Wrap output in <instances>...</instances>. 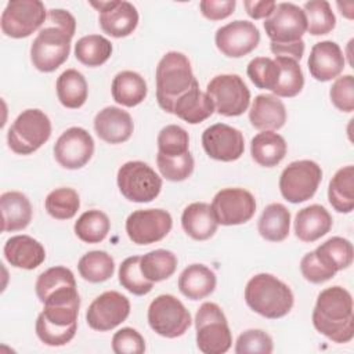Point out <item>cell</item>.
<instances>
[{
    "label": "cell",
    "mask_w": 354,
    "mask_h": 354,
    "mask_svg": "<svg viewBox=\"0 0 354 354\" xmlns=\"http://www.w3.org/2000/svg\"><path fill=\"white\" fill-rule=\"evenodd\" d=\"M97 136L108 144H122L127 141L134 130L130 113L118 106H105L94 118Z\"/></svg>",
    "instance_id": "cell-21"
},
{
    "label": "cell",
    "mask_w": 354,
    "mask_h": 354,
    "mask_svg": "<svg viewBox=\"0 0 354 354\" xmlns=\"http://www.w3.org/2000/svg\"><path fill=\"white\" fill-rule=\"evenodd\" d=\"M181 225L185 234L192 239L206 241L214 235L218 223L216 221L209 203L194 202L183 210Z\"/></svg>",
    "instance_id": "cell-26"
},
{
    "label": "cell",
    "mask_w": 354,
    "mask_h": 354,
    "mask_svg": "<svg viewBox=\"0 0 354 354\" xmlns=\"http://www.w3.org/2000/svg\"><path fill=\"white\" fill-rule=\"evenodd\" d=\"M72 37L62 28L44 24L30 46L33 66L44 73L58 69L69 57Z\"/></svg>",
    "instance_id": "cell-6"
},
{
    "label": "cell",
    "mask_w": 354,
    "mask_h": 354,
    "mask_svg": "<svg viewBox=\"0 0 354 354\" xmlns=\"http://www.w3.org/2000/svg\"><path fill=\"white\" fill-rule=\"evenodd\" d=\"M212 212L221 225L248 223L256 213V199L243 188H223L212 201Z\"/></svg>",
    "instance_id": "cell-12"
},
{
    "label": "cell",
    "mask_w": 354,
    "mask_h": 354,
    "mask_svg": "<svg viewBox=\"0 0 354 354\" xmlns=\"http://www.w3.org/2000/svg\"><path fill=\"white\" fill-rule=\"evenodd\" d=\"M6 260L15 268L35 270L46 259L44 246L29 235H14L4 243Z\"/></svg>",
    "instance_id": "cell-22"
},
{
    "label": "cell",
    "mask_w": 354,
    "mask_h": 354,
    "mask_svg": "<svg viewBox=\"0 0 354 354\" xmlns=\"http://www.w3.org/2000/svg\"><path fill=\"white\" fill-rule=\"evenodd\" d=\"M246 73L257 88L272 91L279 79V66L270 57H256L248 64Z\"/></svg>",
    "instance_id": "cell-44"
},
{
    "label": "cell",
    "mask_w": 354,
    "mask_h": 354,
    "mask_svg": "<svg viewBox=\"0 0 354 354\" xmlns=\"http://www.w3.org/2000/svg\"><path fill=\"white\" fill-rule=\"evenodd\" d=\"M148 324L162 337L176 339L183 336L192 324L185 306L173 295H159L148 307Z\"/></svg>",
    "instance_id": "cell-8"
},
{
    "label": "cell",
    "mask_w": 354,
    "mask_h": 354,
    "mask_svg": "<svg viewBox=\"0 0 354 354\" xmlns=\"http://www.w3.org/2000/svg\"><path fill=\"white\" fill-rule=\"evenodd\" d=\"M173 218L163 209H138L126 220L129 239L137 245H151L162 241L171 230Z\"/></svg>",
    "instance_id": "cell-14"
},
{
    "label": "cell",
    "mask_w": 354,
    "mask_h": 354,
    "mask_svg": "<svg viewBox=\"0 0 354 354\" xmlns=\"http://www.w3.org/2000/svg\"><path fill=\"white\" fill-rule=\"evenodd\" d=\"M202 147L214 160L234 162L243 155L245 140L241 130L225 123H216L202 133Z\"/></svg>",
    "instance_id": "cell-18"
},
{
    "label": "cell",
    "mask_w": 354,
    "mask_h": 354,
    "mask_svg": "<svg viewBox=\"0 0 354 354\" xmlns=\"http://www.w3.org/2000/svg\"><path fill=\"white\" fill-rule=\"evenodd\" d=\"M288 151L285 138L275 131H261L250 141V155L253 160L263 167L279 165Z\"/></svg>",
    "instance_id": "cell-28"
},
{
    "label": "cell",
    "mask_w": 354,
    "mask_h": 354,
    "mask_svg": "<svg viewBox=\"0 0 354 354\" xmlns=\"http://www.w3.org/2000/svg\"><path fill=\"white\" fill-rule=\"evenodd\" d=\"M77 270L84 281L100 283L113 275L115 261L112 256L104 250H91L80 257Z\"/></svg>",
    "instance_id": "cell-37"
},
{
    "label": "cell",
    "mask_w": 354,
    "mask_h": 354,
    "mask_svg": "<svg viewBox=\"0 0 354 354\" xmlns=\"http://www.w3.org/2000/svg\"><path fill=\"white\" fill-rule=\"evenodd\" d=\"M300 271L304 279L311 283H324L333 278L336 274L319 263V260L314 254V250L303 256L300 261Z\"/></svg>",
    "instance_id": "cell-50"
},
{
    "label": "cell",
    "mask_w": 354,
    "mask_h": 354,
    "mask_svg": "<svg viewBox=\"0 0 354 354\" xmlns=\"http://www.w3.org/2000/svg\"><path fill=\"white\" fill-rule=\"evenodd\" d=\"M90 6L98 10L100 26L112 37H126L131 35L138 25V11L129 1H90Z\"/></svg>",
    "instance_id": "cell-19"
},
{
    "label": "cell",
    "mask_w": 354,
    "mask_h": 354,
    "mask_svg": "<svg viewBox=\"0 0 354 354\" xmlns=\"http://www.w3.org/2000/svg\"><path fill=\"white\" fill-rule=\"evenodd\" d=\"M46 24L59 26L64 30H66L71 36H73L75 32H76V19H75V17L69 11L62 10V8L48 10Z\"/></svg>",
    "instance_id": "cell-52"
},
{
    "label": "cell",
    "mask_w": 354,
    "mask_h": 354,
    "mask_svg": "<svg viewBox=\"0 0 354 354\" xmlns=\"http://www.w3.org/2000/svg\"><path fill=\"white\" fill-rule=\"evenodd\" d=\"M213 101L206 93L199 90V86L181 95L173 106V115L189 124H198L206 120L213 115Z\"/></svg>",
    "instance_id": "cell-29"
},
{
    "label": "cell",
    "mask_w": 354,
    "mask_h": 354,
    "mask_svg": "<svg viewBox=\"0 0 354 354\" xmlns=\"http://www.w3.org/2000/svg\"><path fill=\"white\" fill-rule=\"evenodd\" d=\"M73 230L80 241L86 243H100L106 238L111 230V221L104 212L91 209L80 214Z\"/></svg>",
    "instance_id": "cell-38"
},
{
    "label": "cell",
    "mask_w": 354,
    "mask_h": 354,
    "mask_svg": "<svg viewBox=\"0 0 354 354\" xmlns=\"http://www.w3.org/2000/svg\"><path fill=\"white\" fill-rule=\"evenodd\" d=\"M112 54V43L101 35H87L75 44L76 59L90 68L101 66Z\"/></svg>",
    "instance_id": "cell-36"
},
{
    "label": "cell",
    "mask_w": 354,
    "mask_h": 354,
    "mask_svg": "<svg viewBox=\"0 0 354 354\" xmlns=\"http://www.w3.org/2000/svg\"><path fill=\"white\" fill-rule=\"evenodd\" d=\"M94 153V140L83 127L66 129L55 141L54 158L68 170L83 167Z\"/></svg>",
    "instance_id": "cell-17"
},
{
    "label": "cell",
    "mask_w": 354,
    "mask_h": 354,
    "mask_svg": "<svg viewBox=\"0 0 354 354\" xmlns=\"http://www.w3.org/2000/svg\"><path fill=\"white\" fill-rule=\"evenodd\" d=\"M156 165L162 174L169 181H184L187 180L194 171V158L191 152H187L180 156H166L158 152L156 155Z\"/></svg>",
    "instance_id": "cell-46"
},
{
    "label": "cell",
    "mask_w": 354,
    "mask_h": 354,
    "mask_svg": "<svg viewBox=\"0 0 354 354\" xmlns=\"http://www.w3.org/2000/svg\"><path fill=\"white\" fill-rule=\"evenodd\" d=\"M328 201L339 213H351L354 209V166L339 169L329 181Z\"/></svg>",
    "instance_id": "cell-31"
},
{
    "label": "cell",
    "mask_w": 354,
    "mask_h": 354,
    "mask_svg": "<svg viewBox=\"0 0 354 354\" xmlns=\"http://www.w3.org/2000/svg\"><path fill=\"white\" fill-rule=\"evenodd\" d=\"M206 94L214 105V111L223 116H239L248 111L250 91L239 75L223 73L214 76L206 86Z\"/></svg>",
    "instance_id": "cell-10"
},
{
    "label": "cell",
    "mask_w": 354,
    "mask_h": 354,
    "mask_svg": "<svg viewBox=\"0 0 354 354\" xmlns=\"http://www.w3.org/2000/svg\"><path fill=\"white\" fill-rule=\"evenodd\" d=\"M112 351L115 354H142L145 340L134 328H122L112 337Z\"/></svg>",
    "instance_id": "cell-49"
},
{
    "label": "cell",
    "mask_w": 354,
    "mask_h": 354,
    "mask_svg": "<svg viewBox=\"0 0 354 354\" xmlns=\"http://www.w3.org/2000/svg\"><path fill=\"white\" fill-rule=\"evenodd\" d=\"M260 41L257 26L245 19L232 21L216 30L214 43L218 51L230 58H241L252 53Z\"/></svg>",
    "instance_id": "cell-16"
},
{
    "label": "cell",
    "mask_w": 354,
    "mask_h": 354,
    "mask_svg": "<svg viewBox=\"0 0 354 354\" xmlns=\"http://www.w3.org/2000/svg\"><path fill=\"white\" fill-rule=\"evenodd\" d=\"M158 152L166 156H180L189 152V136L177 124L165 126L158 134Z\"/></svg>",
    "instance_id": "cell-45"
},
{
    "label": "cell",
    "mask_w": 354,
    "mask_h": 354,
    "mask_svg": "<svg viewBox=\"0 0 354 354\" xmlns=\"http://www.w3.org/2000/svg\"><path fill=\"white\" fill-rule=\"evenodd\" d=\"M196 346L203 354H224L231 348L232 335L221 307L205 301L195 315Z\"/></svg>",
    "instance_id": "cell-4"
},
{
    "label": "cell",
    "mask_w": 354,
    "mask_h": 354,
    "mask_svg": "<svg viewBox=\"0 0 354 354\" xmlns=\"http://www.w3.org/2000/svg\"><path fill=\"white\" fill-rule=\"evenodd\" d=\"M51 136L50 118L40 109L22 111L7 133V142L12 152L29 155L48 141Z\"/></svg>",
    "instance_id": "cell-5"
},
{
    "label": "cell",
    "mask_w": 354,
    "mask_h": 354,
    "mask_svg": "<svg viewBox=\"0 0 354 354\" xmlns=\"http://www.w3.org/2000/svg\"><path fill=\"white\" fill-rule=\"evenodd\" d=\"M44 207L53 218L69 220L77 213L80 207V198L73 188H55L46 196Z\"/></svg>",
    "instance_id": "cell-40"
},
{
    "label": "cell",
    "mask_w": 354,
    "mask_h": 354,
    "mask_svg": "<svg viewBox=\"0 0 354 354\" xmlns=\"http://www.w3.org/2000/svg\"><path fill=\"white\" fill-rule=\"evenodd\" d=\"M270 50L275 57H289L296 61H300L304 54V41L301 39L296 43H288V44L270 43Z\"/></svg>",
    "instance_id": "cell-54"
},
{
    "label": "cell",
    "mask_w": 354,
    "mask_h": 354,
    "mask_svg": "<svg viewBox=\"0 0 354 354\" xmlns=\"http://www.w3.org/2000/svg\"><path fill=\"white\" fill-rule=\"evenodd\" d=\"M47 10L40 0H11L1 12V32L12 39H24L46 24Z\"/></svg>",
    "instance_id": "cell-11"
},
{
    "label": "cell",
    "mask_w": 354,
    "mask_h": 354,
    "mask_svg": "<svg viewBox=\"0 0 354 354\" xmlns=\"http://www.w3.org/2000/svg\"><path fill=\"white\" fill-rule=\"evenodd\" d=\"M314 328L335 343H348L354 337V310L350 292L342 286L324 289L313 310Z\"/></svg>",
    "instance_id": "cell-1"
},
{
    "label": "cell",
    "mask_w": 354,
    "mask_h": 354,
    "mask_svg": "<svg viewBox=\"0 0 354 354\" xmlns=\"http://www.w3.org/2000/svg\"><path fill=\"white\" fill-rule=\"evenodd\" d=\"M177 256L166 249H155L141 256L140 270L151 282H160L170 278L177 268Z\"/></svg>",
    "instance_id": "cell-35"
},
{
    "label": "cell",
    "mask_w": 354,
    "mask_h": 354,
    "mask_svg": "<svg viewBox=\"0 0 354 354\" xmlns=\"http://www.w3.org/2000/svg\"><path fill=\"white\" fill-rule=\"evenodd\" d=\"M257 230L266 241L281 242L286 239L290 230V212L282 203H270L259 218Z\"/></svg>",
    "instance_id": "cell-32"
},
{
    "label": "cell",
    "mask_w": 354,
    "mask_h": 354,
    "mask_svg": "<svg viewBox=\"0 0 354 354\" xmlns=\"http://www.w3.org/2000/svg\"><path fill=\"white\" fill-rule=\"evenodd\" d=\"M216 274L205 264H191L178 277V289L189 300H201L216 289Z\"/></svg>",
    "instance_id": "cell-27"
},
{
    "label": "cell",
    "mask_w": 354,
    "mask_h": 354,
    "mask_svg": "<svg viewBox=\"0 0 354 354\" xmlns=\"http://www.w3.org/2000/svg\"><path fill=\"white\" fill-rule=\"evenodd\" d=\"M0 212L3 232L21 231L32 220L30 201L19 191H7L0 195Z\"/></svg>",
    "instance_id": "cell-25"
},
{
    "label": "cell",
    "mask_w": 354,
    "mask_h": 354,
    "mask_svg": "<svg viewBox=\"0 0 354 354\" xmlns=\"http://www.w3.org/2000/svg\"><path fill=\"white\" fill-rule=\"evenodd\" d=\"M57 97L59 102L69 109H77L84 105L88 87L84 76L76 69L64 71L55 83Z\"/></svg>",
    "instance_id": "cell-34"
},
{
    "label": "cell",
    "mask_w": 354,
    "mask_h": 354,
    "mask_svg": "<svg viewBox=\"0 0 354 354\" xmlns=\"http://www.w3.org/2000/svg\"><path fill=\"white\" fill-rule=\"evenodd\" d=\"M322 180L321 166L310 159L295 160L281 173L279 191L290 203H301L311 199Z\"/></svg>",
    "instance_id": "cell-9"
},
{
    "label": "cell",
    "mask_w": 354,
    "mask_h": 354,
    "mask_svg": "<svg viewBox=\"0 0 354 354\" xmlns=\"http://www.w3.org/2000/svg\"><path fill=\"white\" fill-rule=\"evenodd\" d=\"M275 62L279 66V79L272 93L275 97H296L304 86V75L299 61L289 57H275Z\"/></svg>",
    "instance_id": "cell-39"
},
{
    "label": "cell",
    "mask_w": 354,
    "mask_h": 354,
    "mask_svg": "<svg viewBox=\"0 0 354 354\" xmlns=\"http://www.w3.org/2000/svg\"><path fill=\"white\" fill-rule=\"evenodd\" d=\"M249 122L254 129L261 131L279 130L286 122V108L278 97L259 94L250 106Z\"/></svg>",
    "instance_id": "cell-24"
},
{
    "label": "cell",
    "mask_w": 354,
    "mask_h": 354,
    "mask_svg": "<svg viewBox=\"0 0 354 354\" xmlns=\"http://www.w3.org/2000/svg\"><path fill=\"white\" fill-rule=\"evenodd\" d=\"M274 343L271 336L261 329H248L242 332L235 343L236 354H271Z\"/></svg>",
    "instance_id": "cell-47"
},
{
    "label": "cell",
    "mask_w": 354,
    "mask_h": 354,
    "mask_svg": "<svg viewBox=\"0 0 354 354\" xmlns=\"http://www.w3.org/2000/svg\"><path fill=\"white\" fill-rule=\"evenodd\" d=\"M245 301L259 315L277 319L285 317L292 310L295 296L290 288L275 275L261 272L248 281Z\"/></svg>",
    "instance_id": "cell-3"
},
{
    "label": "cell",
    "mask_w": 354,
    "mask_h": 354,
    "mask_svg": "<svg viewBox=\"0 0 354 354\" xmlns=\"http://www.w3.org/2000/svg\"><path fill=\"white\" fill-rule=\"evenodd\" d=\"M155 77L158 104L167 113H173V106L181 95L199 86L188 57L178 51H169L160 58Z\"/></svg>",
    "instance_id": "cell-2"
},
{
    "label": "cell",
    "mask_w": 354,
    "mask_h": 354,
    "mask_svg": "<svg viewBox=\"0 0 354 354\" xmlns=\"http://www.w3.org/2000/svg\"><path fill=\"white\" fill-rule=\"evenodd\" d=\"M315 257L328 270L337 272L351 266L354 259L353 243L342 236H332L314 250Z\"/></svg>",
    "instance_id": "cell-33"
},
{
    "label": "cell",
    "mask_w": 354,
    "mask_h": 354,
    "mask_svg": "<svg viewBox=\"0 0 354 354\" xmlns=\"http://www.w3.org/2000/svg\"><path fill=\"white\" fill-rule=\"evenodd\" d=\"M235 6V0H202L199 3L202 15L210 21L225 19L234 12Z\"/></svg>",
    "instance_id": "cell-51"
},
{
    "label": "cell",
    "mask_w": 354,
    "mask_h": 354,
    "mask_svg": "<svg viewBox=\"0 0 354 354\" xmlns=\"http://www.w3.org/2000/svg\"><path fill=\"white\" fill-rule=\"evenodd\" d=\"M332 216L321 205H310L296 213L293 228L295 235L301 242L311 243L326 235L332 228Z\"/></svg>",
    "instance_id": "cell-23"
},
{
    "label": "cell",
    "mask_w": 354,
    "mask_h": 354,
    "mask_svg": "<svg viewBox=\"0 0 354 354\" xmlns=\"http://www.w3.org/2000/svg\"><path fill=\"white\" fill-rule=\"evenodd\" d=\"M141 256H131L119 266V283L136 296H144L152 290L153 282L148 281L140 270Z\"/></svg>",
    "instance_id": "cell-42"
},
{
    "label": "cell",
    "mask_w": 354,
    "mask_h": 354,
    "mask_svg": "<svg viewBox=\"0 0 354 354\" xmlns=\"http://www.w3.org/2000/svg\"><path fill=\"white\" fill-rule=\"evenodd\" d=\"M277 3L272 0H245L243 7L248 12V15L253 19H261V18H268Z\"/></svg>",
    "instance_id": "cell-53"
},
{
    "label": "cell",
    "mask_w": 354,
    "mask_h": 354,
    "mask_svg": "<svg viewBox=\"0 0 354 354\" xmlns=\"http://www.w3.org/2000/svg\"><path fill=\"white\" fill-rule=\"evenodd\" d=\"M332 104L342 112L354 111V77L353 75H343L336 77L329 90Z\"/></svg>",
    "instance_id": "cell-48"
},
{
    "label": "cell",
    "mask_w": 354,
    "mask_h": 354,
    "mask_svg": "<svg viewBox=\"0 0 354 354\" xmlns=\"http://www.w3.org/2000/svg\"><path fill=\"white\" fill-rule=\"evenodd\" d=\"M69 286H76L73 272L64 266H55L46 270L37 277L35 289L39 300L43 303V300L55 290Z\"/></svg>",
    "instance_id": "cell-43"
},
{
    "label": "cell",
    "mask_w": 354,
    "mask_h": 354,
    "mask_svg": "<svg viewBox=\"0 0 354 354\" xmlns=\"http://www.w3.org/2000/svg\"><path fill=\"white\" fill-rule=\"evenodd\" d=\"M120 194L130 202H152L162 189V178L145 162L130 160L123 163L116 176Z\"/></svg>",
    "instance_id": "cell-7"
},
{
    "label": "cell",
    "mask_w": 354,
    "mask_h": 354,
    "mask_svg": "<svg viewBox=\"0 0 354 354\" xmlns=\"http://www.w3.org/2000/svg\"><path fill=\"white\" fill-rule=\"evenodd\" d=\"M264 30L271 43L288 44L301 40L307 32L303 8L293 3L277 4L272 14L264 19Z\"/></svg>",
    "instance_id": "cell-13"
},
{
    "label": "cell",
    "mask_w": 354,
    "mask_h": 354,
    "mask_svg": "<svg viewBox=\"0 0 354 354\" xmlns=\"http://www.w3.org/2000/svg\"><path fill=\"white\" fill-rule=\"evenodd\" d=\"M113 100L127 108L141 104L148 93L145 79L134 71H122L112 80Z\"/></svg>",
    "instance_id": "cell-30"
},
{
    "label": "cell",
    "mask_w": 354,
    "mask_h": 354,
    "mask_svg": "<svg viewBox=\"0 0 354 354\" xmlns=\"http://www.w3.org/2000/svg\"><path fill=\"white\" fill-rule=\"evenodd\" d=\"M307 32L313 36H321L332 32L336 26V17L326 0H311L303 7Z\"/></svg>",
    "instance_id": "cell-41"
},
{
    "label": "cell",
    "mask_w": 354,
    "mask_h": 354,
    "mask_svg": "<svg viewBox=\"0 0 354 354\" xmlns=\"http://www.w3.org/2000/svg\"><path fill=\"white\" fill-rule=\"evenodd\" d=\"M129 314V299L116 290H108L91 301L86 311V321L91 329L106 332L126 321Z\"/></svg>",
    "instance_id": "cell-15"
},
{
    "label": "cell",
    "mask_w": 354,
    "mask_h": 354,
    "mask_svg": "<svg viewBox=\"0 0 354 354\" xmlns=\"http://www.w3.org/2000/svg\"><path fill=\"white\" fill-rule=\"evenodd\" d=\"M344 54L340 46L332 40L318 41L311 47L307 61L311 76L318 82L336 79L344 69Z\"/></svg>",
    "instance_id": "cell-20"
}]
</instances>
